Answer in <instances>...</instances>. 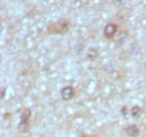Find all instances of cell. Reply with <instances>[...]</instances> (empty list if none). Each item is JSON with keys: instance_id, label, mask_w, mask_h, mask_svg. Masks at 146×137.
Returning a JSON list of instances; mask_svg holds the SVG:
<instances>
[{"instance_id": "6da1fadb", "label": "cell", "mask_w": 146, "mask_h": 137, "mask_svg": "<svg viewBox=\"0 0 146 137\" xmlns=\"http://www.w3.org/2000/svg\"><path fill=\"white\" fill-rule=\"evenodd\" d=\"M70 28V22L67 19H60L58 21L51 22L47 26L48 34L51 35H64L68 33Z\"/></svg>"}, {"instance_id": "7a4b0ae2", "label": "cell", "mask_w": 146, "mask_h": 137, "mask_svg": "<svg viewBox=\"0 0 146 137\" xmlns=\"http://www.w3.org/2000/svg\"><path fill=\"white\" fill-rule=\"evenodd\" d=\"M31 110L29 108H23L20 113V120L17 126V129L20 133L25 134L31 130Z\"/></svg>"}, {"instance_id": "3957f363", "label": "cell", "mask_w": 146, "mask_h": 137, "mask_svg": "<svg viewBox=\"0 0 146 137\" xmlns=\"http://www.w3.org/2000/svg\"><path fill=\"white\" fill-rule=\"evenodd\" d=\"M117 31H118V25L116 24V23H108L104 28V36L106 39H109V40H112L115 35L117 34Z\"/></svg>"}, {"instance_id": "277c9868", "label": "cell", "mask_w": 146, "mask_h": 137, "mask_svg": "<svg viewBox=\"0 0 146 137\" xmlns=\"http://www.w3.org/2000/svg\"><path fill=\"white\" fill-rule=\"evenodd\" d=\"M75 95V89L72 86H65L61 90V98L64 101H70Z\"/></svg>"}, {"instance_id": "5b68a950", "label": "cell", "mask_w": 146, "mask_h": 137, "mask_svg": "<svg viewBox=\"0 0 146 137\" xmlns=\"http://www.w3.org/2000/svg\"><path fill=\"white\" fill-rule=\"evenodd\" d=\"M124 133L129 137H137L140 135V130L136 125H127L124 128Z\"/></svg>"}, {"instance_id": "8992f818", "label": "cell", "mask_w": 146, "mask_h": 137, "mask_svg": "<svg viewBox=\"0 0 146 137\" xmlns=\"http://www.w3.org/2000/svg\"><path fill=\"white\" fill-rule=\"evenodd\" d=\"M98 50L96 48H94V47H91V48H89L88 50H87V52H86V57H87V59L88 60H90V61H95L96 59L98 58Z\"/></svg>"}, {"instance_id": "52a82bcc", "label": "cell", "mask_w": 146, "mask_h": 137, "mask_svg": "<svg viewBox=\"0 0 146 137\" xmlns=\"http://www.w3.org/2000/svg\"><path fill=\"white\" fill-rule=\"evenodd\" d=\"M129 113H131V115L135 118H137L139 116L141 115V113H142V110H141V107L136 105V106L131 107V110H129Z\"/></svg>"}, {"instance_id": "ba28073f", "label": "cell", "mask_w": 146, "mask_h": 137, "mask_svg": "<svg viewBox=\"0 0 146 137\" xmlns=\"http://www.w3.org/2000/svg\"><path fill=\"white\" fill-rule=\"evenodd\" d=\"M121 114L123 116H126L127 115V107H122L121 108Z\"/></svg>"}, {"instance_id": "9c48e42d", "label": "cell", "mask_w": 146, "mask_h": 137, "mask_svg": "<svg viewBox=\"0 0 146 137\" xmlns=\"http://www.w3.org/2000/svg\"><path fill=\"white\" fill-rule=\"evenodd\" d=\"M5 91H6V87H1V100H3L4 96H5Z\"/></svg>"}]
</instances>
